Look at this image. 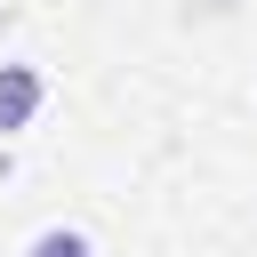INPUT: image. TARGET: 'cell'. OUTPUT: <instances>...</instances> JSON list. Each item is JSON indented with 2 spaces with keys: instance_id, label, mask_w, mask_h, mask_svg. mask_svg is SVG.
Listing matches in <instances>:
<instances>
[{
  "instance_id": "obj_2",
  "label": "cell",
  "mask_w": 257,
  "mask_h": 257,
  "mask_svg": "<svg viewBox=\"0 0 257 257\" xmlns=\"http://www.w3.org/2000/svg\"><path fill=\"white\" fill-rule=\"evenodd\" d=\"M24 257H96V241H88L80 225H48V233H32Z\"/></svg>"
},
{
  "instance_id": "obj_1",
  "label": "cell",
  "mask_w": 257,
  "mask_h": 257,
  "mask_svg": "<svg viewBox=\"0 0 257 257\" xmlns=\"http://www.w3.org/2000/svg\"><path fill=\"white\" fill-rule=\"evenodd\" d=\"M40 96H48V80H40L32 64H0V137H8V128H32Z\"/></svg>"
}]
</instances>
